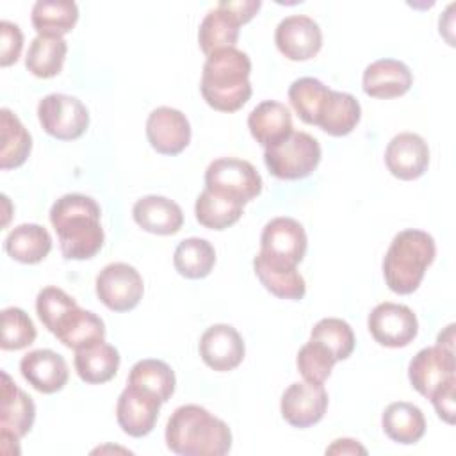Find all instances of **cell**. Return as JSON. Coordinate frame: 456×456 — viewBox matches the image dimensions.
Segmentation results:
<instances>
[{"mask_svg":"<svg viewBox=\"0 0 456 456\" xmlns=\"http://www.w3.org/2000/svg\"><path fill=\"white\" fill-rule=\"evenodd\" d=\"M100 207L86 194H64L50 208V223L59 237L61 253L68 260L93 258L103 246Z\"/></svg>","mask_w":456,"mask_h":456,"instance_id":"cell-1","label":"cell"},{"mask_svg":"<svg viewBox=\"0 0 456 456\" xmlns=\"http://www.w3.org/2000/svg\"><path fill=\"white\" fill-rule=\"evenodd\" d=\"M166 444L182 456H224L232 449V431L203 406L183 404L167 420Z\"/></svg>","mask_w":456,"mask_h":456,"instance_id":"cell-2","label":"cell"},{"mask_svg":"<svg viewBox=\"0 0 456 456\" xmlns=\"http://www.w3.org/2000/svg\"><path fill=\"white\" fill-rule=\"evenodd\" d=\"M251 61L237 48H224L207 57L200 89L203 100L216 110L235 112L251 96Z\"/></svg>","mask_w":456,"mask_h":456,"instance_id":"cell-3","label":"cell"},{"mask_svg":"<svg viewBox=\"0 0 456 456\" xmlns=\"http://www.w3.org/2000/svg\"><path fill=\"white\" fill-rule=\"evenodd\" d=\"M435 255V239L428 232L415 228L399 232L383 258V276L388 289L395 294L415 292Z\"/></svg>","mask_w":456,"mask_h":456,"instance_id":"cell-4","label":"cell"},{"mask_svg":"<svg viewBox=\"0 0 456 456\" xmlns=\"http://www.w3.org/2000/svg\"><path fill=\"white\" fill-rule=\"evenodd\" d=\"M264 162L273 176L299 180L319 166L321 144L314 135L292 130L285 139L264 150Z\"/></svg>","mask_w":456,"mask_h":456,"instance_id":"cell-5","label":"cell"},{"mask_svg":"<svg viewBox=\"0 0 456 456\" xmlns=\"http://www.w3.org/2000/svg\"><path fill=\"white\" fill-rule=\"evenodd\" d=\"M37 119L48 135L59 141H73L87 130L89 110L75 96L52 93L39 100Z\"/></svg>","mask_w":456,"mask_h":456,"instance_id":"cell-6","label":"cell"},{"mask_svg":"<svg viewBox=\"0 0 456 456\" xmlns=\"http://www.w3.org/2000/svg\"><path fill=\"white\" fill-rule=\"evenodd\" d=\"M205 187L248 203L262 192V176L251 162L224 157L208 164L205 171Z\"/></svg>","mask_w":456,"mask_h":456,"instance_id":"cell-7","label":"cell"},{"mask_svg":"<svg viewBox=\"0 0 456 456\" xmlns=\"http://www.w3.org/2000/svg\"><path fill=\"white\" fill-rule=\"evenodd\" d=\"M306 233L292 217L271 219L260 235V255L278 265L296 267L306 253Z\"/></svg>","mask_w":456,"mask_h":456,"instance_id":"cell-8","label":"cell"},{"mask_svg":"<svg viewBox=\"0 0 456 456\" xmlns=\"http://www.w3.org/2000/svg\"><path fill=\"white\" fill-rule=\"evenodd\" d=\"M144 283L139 271L125 262L105 265L96 276V296L112 312H128L142 297Z\"/></svg>","mask_w":456,"mask_h":456,"instance_id":"cell-9","label":"cell"},{"mask_svg":"<svg viewBox=\"0 0 456 456\" xmlns=\"http://www.w3.org/2000/svg\"><path fill=\"white\" fill-rule=\"evenodd\" d=\"M372 338L385 347H404L419 333V322L413 310L406 305L379 303L367 319Z\"/></svg>","mask_w":456,"mask_h":456,"instance_id":"cell-10","label":"cell"},{"mask_svg":"<svg viewBox=\"0 0 456 456\" xmlns=\"http://www.w3.org/2000/svg\"><path fill=\"white\" fill-rule=\"evenodd\" d=\"M454 349L436 344L420 349L408 365L411 387L424 397H431L447 381L454 379Z\"/></svg>","mask_w":456,"mask_h":456,"instance_id":"cell-11","label":"cell"},{"mask_svg":"<svg viewBox=\"0 0 456 456\" xmlns=\"http://www.w3.org/2000/svg\"><path fill=\"white\" fill-rule=\"evenodd\" d=\"M36 419V404L7 372H2V399H0V440L2 447L9 442L23 438Z\"/></svg>","mask_w":456,"mask_h":456,"instance_id":"cell-12","label":"cell"},{"mask_svg":"<svg viewBox=\"0 0 456 456\" xmlns=\"http://www.w3.org/2000/svg\"><path fill=\"white\" fill-rule=\"evenodd\" d=\"M328 408V394L321 383L296 381L281 395L280 410L285 422L294 428H310L317 424Z\"/></svg>","mask_w":456,"mask_h":456,"instance_id":"cell-13","label":"cell"},{"mask_svg":"<svg viewBox=\"0 0 456 456\" xmlns=\"http://www.w3.org/2000/svg\"><path fill=\"white\" fill-rule=\"evenodd\" d=\"M274 43L289 61H308L319 53L322 32L310 16L290 14L278 23Z\"/></svg>","mask_w":456,"mask_h":456,"instance_id":"cell-14","label":"cell"},{"mask_svg":"<svg viewBox=\"0 0 456 456\" xmlns=\"http://www.w3.org/2000/svg\"><path fill=\"white\" fill-rule=\"evenodd\" d=\"M146 137L162 155H178L191 142V125L183 112L173 107H157L146 119Z\"/></svg>","mask_w":456,"mask_h":456,"instance_id":"cell-15","label":"cell"},{"mask_svg":"<svg viewBox=\"0 0 456 456\" xmlns=\"http://www.w3.org/2000/svg\"><path fill=\"white\" fill-rule=\"evenodd\" d=\"M160 404L162 403L155 395L126 385L116 404V419L119 428L128 436H146L157 424Z\"/></svg>","mask_w":456,"mask_h":456,"instance_id":"cell-16","label":"cell"},{"mask_svg":"<svg viewBox=\"0 0 456 456\" xmlns=\"http://www.w3.org/2000/svg\"><path fill=\"white\" fill-rule=\"evenodd\" d=\"M244 340L230 324H214L200 338V356L210 369L228 372L244 360Z\"/></svg>","mask_w":456,"mask_h":456,"instance_id":"cell-17","label":"cell"},{"mask_svg":"<svg viewBox=\"0 0 456 456\" xmlns=\"http://www.w3.org/2000/svg\"><path fill=\"white\" fill-rule=\"evenodd\" d=\"M385 164L399 180L420 178L429 166L428 142L413 132L397 134L385 150Z\"/></svg>","mask_w":456,"mask_h":456,"instance_id":"cell-18","label":"cell"},{"mask_svg":"<svg viewBox=\"0 0 456 456\" xmlns=\"http://www.w3.org/2000/svg\"><path fill=\"white\" fill-rule=\"evenodd\" d=\"M23 379L41 394H55L69 378L66 360L52 349H34L20 362Z\"/></svg>","mask_w":456,"mask_h":456,"instance_id":"cell-19","label":"cell"},{"mask_svg":"<svg viewBox=\"0 0 456 456\" xmlns=\"http://www.w3.org/2000/svg\"><path fill=\"white\" fill-rule=\"evenodd\" d=\"M413 75L410 68L395 59H379L370 62L362 77L363 93L370 98H397L410 91Z\"/></svg>","mask_w":456,"mask_h":456,"instance_id":"cell-20","label":"cell"},{"mask_svg":"<svg viewBox=\"0 0 456 456\" xmlns=\"http://www.w3.org/2000/svg\"><path fill=\"white\" fill-rule=\"evenodd\" d=\"M134 221L150 233L173 235L183 224V214L178 203L166 196H142L132 208Z\"/></svg>","mask_w":456,"mask_h":456,"instance_id":"cell-21","label":"cell"},{"mask_svg":"<svg viewBox=\"0 0 456 456\" xmlns=\"http://www.w3.org/2000/svg\"><path fill=\"white\" fill-rule=\"evenodd\" d=\"M248 128L253 139L267 148L280 142L292 132V114L283 103L265 100L249 112Z\"/></svg>","mask_w":456,"mask_h":456,"instance_id":"cell-22","label":"cell"},{"mask_svg":"<svg viewBox=\"0 0 456 456\" xmlns=\"http://www.w3.org/2000/svg\"><path fill=\"white\" fill-rule=\"evenodd\" d=\"M53 335L61 344L77 351L94 342L105 340V324L94 312L84 310L78 305H75L57 322Z\"/></svg>","mask_w":456,"mask_h":456,"instance_id":"cell-23","label":"cell"},{"mask_svg":"<svg viewBox=\"0 0 456 456\" xmlns=\"http://www.w3.org/2000/svg\"><path fill=\"white\" fill-rule=\"evenodd\" d=\"M119 353L105 340L94 342L75 351V370L89 385L110 381L119 369Z\"/></svg>","mask_w":456,"mask_h":456,"instance_id":"cell-24","label":"cell"},{"mask_svg":"<svg viewBox=\"0 0 456 456\" xmlns=\"http://www.w3.org/2000/svg\"><path fill=\"white\" fill-rule=\"evenodd\" d=\"M381 426L390 440L403 445H411L424 436L426 419L419 406L406 401H397L385 408Z\"/></svg>","mask_w":456,"mask_h":456,"instance_id":"cell-25","label":"cell"},{"mask_svg":"<svg viewBox=\"0 0 456 456\" xmlns=\"http://www.w3.org/2000/svg\"><path fill=\"white\" fill-rule=\"evenodd\" d=\"M4 248L7 255L21 264H37L52 249V237L41 224L23 223L9 232Z\"/></svg>","mask_w":456,"mask_h":456,"instance_id":"cell-26","label":"cell"},{"mask_svg":"<svg viewBox=\"0 0 456 456\" xmlns=\"http://www.w3.org/2000/svg\"><path fill=\"white\" fill-rule=\"evenodd\" d=\"M360 116L362 109L353 94L331 89L315 126L333 137H342L356 128Z\"/></svg>","mask_w":456,"mask_h":456,"instance_id":"cell-27","label":"cell"},{"mask_svg":"<svg viewBox=\"0 0 456 456\" xmlns=\"http://www.w3.org/2000/svg\"><path fill=\"white\" fill-rule=\"evenodd\" d=\"M253 269L260 283L280 299H303L306 292L305 278L297 273L296 267L278 265L265 260L260 253L253 258Z\"/></svg>","mask_w":456,"mask_h":456,"instance_id":"cell-28","label":"cell"},{"mask_svg":"<svg viewBox=\"0 0 456 456\" xmlns=\"http://www.w3.org/2000/svg\"><path fill=\"white\" fill-rule=\"evenodd\" d=\"M78 20V7L71 0H37L32 5L30 21L37 36L62 37Z\"/></svg>","mask_w":456,"mask_h":456,"instance_id":"cell-29","label":"cell"},{"mask_svg":"<svg viewBox=\"0 0 456 456\" xmlns=\"http://www.w3.org/2000/svg\"><path fill=\"white\" fill-rule=\"evenodd\" d=\"M244 212V203L224 196L221 192L203 189V192L198 196L194 205L196 219L201 226L210 230H224L232 224H235Z\"/></svg>","mask_w":456,"mask_h":456,"instance_id":"cell-30","label":"cell"},{"mask_svg":"<svg viewBox=\"0 0 456 456\" xmlns=\"http://www.w3.org/2000/svg\"><path fill=\"white\" fill-rule=\"evenodd\" d=\"M126 385H132L155 395L160 403H167L175 392L176 378L166 362L144 358L134 363Z\"/></svg>","mask_w":456,"mask_h":456,"instance_id":"cell-31","label":"cell"},{"mask_svg":"<svg viewBox=\"0 0 456 456\" xmlns=\"http://www.w3.org/2000/svg\"><path fill=\"white\" fill-rule=\"evenodd\" d=\"M0 167L2 169H12L20 167L32 150V137L27 132V128L21 125L16 114H12L9 109L0 110Z\"/></svg>","mask_w":456,"mask_h":456,"instance_id":"cell-32","label":"cell"},{"mask_svg":"<svg viewBox=\"0 0 456 456\" xmlns=\"http://www.w3.org/2000/svg\"><path fill=\"white\" fill-rule=\"evenodd\" d=\"M68 45L62 37L36 36L28 46L25 66L34 77L52 78L61 73Z\"/></svg>","mask_w":456,"mask_h":456,"instance_id":"cell-33","label":"cell"},{"mask_svg":"<svg viewBox=\"0 0 456 456\" xmlns=\"http://www.w3.org/2000/svg\"><path fill=\"white\" fill-rule=\"evenodd\" d=\"M173 264L178 274L189 280H200L210 274L216 264L214 246L207 239L189 237L183 239L173 255Z\"/></svg>","mask_w":456,"mask_h":456,"instance_id":"cell-34","label":"cell"},{"mask_svg":"<svg viewBox=\"0 0 456 456\" xmlns=\"http://www.w3.org/2000/svg\"><path fill=\"white\" fill-rule=\"evenodd\" d=\"M237 39L239 25L217 5L210 9L200 23L198 43L207 57L224 48H235Z\"/></svg>","mask_w":456,"mask_h":456,"instance_id":"cell-35","label":"cell"},{"mask_svg":"<svg viewBox=\"0 0 456 456\" xmlns=\"http://www.w3.org/2000/svg\"><path fill=\"white\" fill-rule=\"evenodd\" d=\"M330 87L324 86L319 78L301 77L294 80L289 87V100L297 116L306 125H317L324 102L330 94Z\"/></svg>","mask_w":456,"mask_h":456,"instance_id":"cell-36","label":"cell"},{"mask_svg":"<svg viewBox=\"0 0 456 456\" xmlns=\"http://www.w3.org/2000/svg\"><path fill=\"white\" fill-rule=\"evenodd\" d=\"M310 338L326 346L333 353L337 362L349 358L354 349V333L351 326L337 317L321 319L312 328Z\"/></svg>","mask_w":456,"mask_h":456,"instance_id":"cell-37","label":"cell"},{"mask_svg":"<svg viewBox=\"0 0 456 456\" xmlns=\"http://www.w3.org/2000/svg\"><path fill=\"white\" fill-rule=\"evenodd\" d=\"M335 363L337 360L333 353L326 346L312 338L297 351V358H296V365L303 379L308 383H321V385L330 378Z\"/></svg>","mask_w":456,"mask_h":456,"instance_id":"cell-38","label":"cell"},{"mask_svg":"<svg viewBox=\"0 0 456 456\" xmlns=\"http://www.w3.org/2000/svg\"><path fill=\"white\" fill-rule=\"evenodd\" d=\"M36 326L32 319L18 306H9L2 310V340L0 347L4 351H18L28 347L36 340Z\"/></svg>","mask_w":456,"mask_h":456,"instance_id":"cell-39","label":"cell"},{"mask_svg":"<svg viewBox=\"0 0 456 456\" xmlns=\"http://www.w3.org/2000/svg\"><path fill=\"white\" fill-rule=\"evenodd\" d=\"M77 305V301L59 287H45L36 297V312L45 328L53 333L57 322Z\"/></svg>","mask_w":456,"mask_h":456,"instance_id":"cell-40","label":"cell"},{"mask_svg":"<svg viewBox=\"0 0 456 456\" xmlns=\"http://www.w3.org/2000/svg\"><path fill=\"white\" fill-rule=\"evenodd\" d=\"M0 41H2V53H0V64L11 66L20 59L21 48H23V34L20 27L12 21H0Z\"/></svg>","mask_w":456,"mask_h":456,"instance_id":"cell-41","label":"cell"},{"mask_svg":"<svg viewBox=\"0 0 456 456\" xmlns=\"http://www.w3.org/2000/svg\"><path fill=\"white\" fill-rule=\"evenodd\" d=\"M454 387H456V378L447 381L445 385H442L429 397L431 403H433L435 411L447 424H454Z\"/></svg>","mask_w":456,"mask_h":456,"instance_id":"cell-42","label":"cell"},{"mask_svg":"<svg viewBox=\"0 0 456 456\" xmlns=\"http://www.w3.org/2000/svg\"><path fill=\"white\" fill-rule=\"evenodd\" d=\"M260 5V0H223L217 4V7L224 11L239 27L248 23L256 14Z\"/></svg>","mask_w":456,"mask_h":456,"instance_id":"cell-43","label":"cell"},{"mask_svg":"<svg viewBox=\"0 0 456 456\" xmlns=\"http://www.w3.org/2000/svg\"><path fill=\"white\" fill-rule=\"evenodd\" d=\"M367 454V449L362 447L356 440L353 438H338L335 440L328 449L326 454Z\"/></svg>","mask_w":456,"mask_h":456,"instance_id":"cell-44","label":"cell"}]
</instances>
